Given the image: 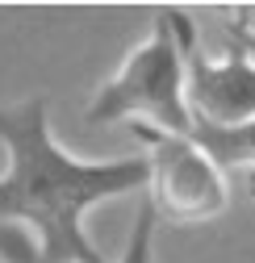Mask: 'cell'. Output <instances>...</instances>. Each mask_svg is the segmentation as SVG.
<instances>
[{
	"instance_id": "obj_1",
	"label": "cell",
	"mask_w": 255,
	"mask_h": 263,
	"mask_svg": "<svg viewBox=\"0 0 255 263\" xmlns=\"http://www.w3.org/2000/svg\"><path fill=\"white\" fill-rule=\"evenodd\" d=\"M0 226L34 238V263H109L88 238V213L147 188V163L80 159L54 138L46 96L0 105Z\"/></svg>"
},
{
	"instance_id": "obj_2",
	"label": "cell",
	"mask_w": 255,
	"mask_h": 263,
	"mask_svg": "<svg viewBox=\"0 0 255 263\" xmlns=\"http://www.w3.org/2000/svg\"><path fill=\"white\" fill-rule=\"evenodd\" d=\"M84 121L88 125L134 121L180 138L193 134V117H188V101H184V50L163 13L151 34L125 54L121 67L92 92Z\"/></svg>"
},
{
	"instance_id": "obj_3",
	"label": "cell",
	"mask_w": 255,
	"mask_h": 263,
	"mask_svg": "<svg viewBox=\"0 0 255 263\" xmlns=\"http://www.w3.org/2000/svg\"><path fill=\"white\" fill-rule=\"evenodd\" d=\"M147 163V205L155 217L172 226H205L230 209V184L226 172L180 134H163L151 125H134Z\"/></svg>"
},
{
	"instance_id": "obj_4",
	"label": "cell",
	"mask_w": 255,
	"mask_h": 263,
	"mask_svg": "<svg viewBox=\"0 0 255 263\" xmlns=\"http://www.w3.org/2000/svg\"><path fill=\"white\" fill-rule=\"evenodd\" d=\"M163 17L184 50V101L193 125L230 129L255 121V46L234 42L226 50H205L188 13L163 9Z\"/></svg>"
},
{
	"instance_id": "obj_5",
	"label": "cell",
	"mask_w": 255,
	"mask_h": 263,
	"mask_svg": "<svg viewBox=\"0 0 255 263\" xmlns=\"http://www.w3.org/2000/svg\"><path fill=\"white\" fill-rule=\"evenodd\" d=\"M193 138L222 172L226 167H255V121L247 125H230V129H213V125H193Z\"/></svg>"
},
{
	"instance_id": "obj_6",
	"label": "cell",
	"mask_w": 255,
	"mask_h": 263,
	"mask_svg": "<svg viewBox=\"0 0 255 263\" xmlns=\"http://www.w3.org/2000/svg\"><path fill=\"white\" fill-rule=\"evenodd\" d=\"M155 209L147 205V196H142V205L134 213V230H130V242H125L121 259L117 263H155Z\"/></svg>"
},
{
	"instance_id": "obj_7",
	"label": "cell",
	"mask_w": 255,
	"mask_h": 263,
	"mask_svg": "<svg viewBox=\"0 0 255 263\" xmlns=\"http://www.w3.org/2000/svg\"><path fill=\"white\" fill-rule=\"evenodd\" d=\"M247 188H251V196H255V167H247Z\"/></svg>"
}]
</instances>
